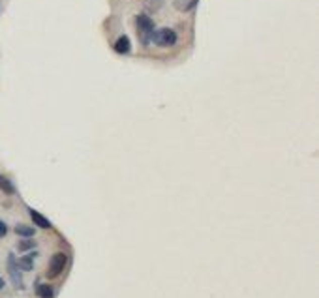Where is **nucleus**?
<instances>
[{
	"mask_svg": "<svg viewBox=\"0 0 319 298\" xmlns=\"http://www.w3.org/2000/svg\"><path fill=\"white\" fill-rule=\"evenodd\" d=\"M135 30L139 34V40L143 45H148L150 43V38H152V32L156 30L154 28V21L152 17H148L146 14H139L135 17Z\"/></svg>",
	"mask_w": 319,
	"mask_h": 298,
	"instance_id": "nucleus-1",
	"label": "nucleus"
},
{
	"mask_svg": "<svg viewBox=\"0 0 319 298\" xmlns=\"http://www.w3.org/2000/svg\"><path fill=\"white\" fill-rule=\"evenodd\" d=\"M150 41L158 47H173L179 41V36H177V32H175L173 28H160V30H154L152 32Z\"/></svg>",
	"mask_w": 319,
	"mask_h": 298,
	"instance_id": "nucleus-2",
	"label": "nucleus"
},
{
	"mask_svg": "<svg viewBox=\"0 0 319 298\" xmlns=\"http://www.w3.org/2000/svg\"><path fill=\"white\" fill-rule=\"evenodd\" d=\"M68 265V255L66 253H55L53 259H51V263H49V272H47V276L49 278H59L60 274L64 272V268H66Z\"/></svg>",
	"mask_w": 319,
	"mask_h": 298,
	"instance_id": "nucleus-3",
	"label": "nucleus"
},
{
	"mask_svg": "<svg viewBox=\"0 0 319 298\" xmlns=\"http://www.w3.org/2000/svg\"><path fill=\"white\" fill-rule=\"evenodd\" d=\"M8 272H10V278H12V283H14L15 289H23V276H21V268L17 266V259H15L14 253L8 255Z\"/></svg>",
	"mask_w": 319,
	"mask_h": 298,
	"instance_id": "nucleus-4",
	"label": "nucleus"
},
{
	"mask_svg": "<svg viewBox=\"0 0 319 298\" xmlns=\"http://www.w3.org/2000/svg\"><path fill=\"white\" fill-rule=\"evenodd\" d=\"M115 53H119V54H130L132 53V41H130V38L128 36H120L119 40L115 41Z\"/></svg>",
	"mask_w": 319,
	"mask_h": 298,
	"instance_id": "nucleus-5",
	"label": "nucleus"
},
{
	"mask_svg": "<svg viewBox=\"0 0 319 298\" xmlns=\"http://www.w3.org/2000/svg\"><path fill=\"white\" fill-rule=\"evenodd\" d=\"M28 214H30V218H32V221H34V225H38L40 229H51V221L43 216V214H40L38 210H34V208H30L28 210Z\"/></svg>",
	"mask_w": 319,
	"mask_h": 298,
	"instance_id": "nucleus-6",
	"label": "nucleus"
},
{
	"mask_svg": "<svg viewBox=\"0 0 319 298\" xmlns=\"http://www.w3.org/2000/svg\"><path fill=\"white\" fill-rule=\"evenodd\" d=\"M38 253L34 252V253H27L25 257H21L19 261H17V266L21 268V272H28V270H32L34 268V257H36Z\"/></svg>",
	"mask_w": 319,
	"mask_h": 298,
	"instance_id": "nucleus-7",
	"label": "nucleus"
},
{
	"mask_svg": "<svg viewBox=\"0 0 319 298\" xmlns=\"http://www.w3.org/2000/svg\"><path fill=\"white\" fill-rule=\"evenodd\" d=\"M199 4V0H173V6L179 10V12H192L193 8Z\"/></svg>",
	"mask_w": 319,
	"mask_h": 298,
	"instance_id": "nucleus-8",
	"label": "nucleus"
},
{
	"mask_svg": "<svg viewBox=\"0 0 319 298\" xmlns=\"http://www.w3.org/2000/svg\"><path fill=\"white\" fill-rule=\"evenodd\" d=\"M36 294L40 298H55V289L51 285H45V283H40L36 287Z\"/></svg>",
	"mask_w": 319,
	"mask_h": 298,
	"instance_id": "nucleus-9",
	"label": "nucleus"
},
{
	"mask_svg": "<svg viewBox=\"0 0 319 298\" xmlns=\"http://www.w3.org/2000/svg\"><path fill=\"white\" fill-rule=\"evenodd\" d=\"M0 190H2L4 193H8V195H14L15 186L12 184V180H8L6 176H2V174H0Z\"/></svg>",
	"mask_w": 319,
	"mask_h": 298,
	"instance_id": "nucleus-10",
	"label": "nucleus"
},
{
	"mask_svg": "<svg viewBox=\"0 0 319 298\" xmlns=\"http://www.w3.org/2000/svg\"><path fill=\"white\" fill-rule=\"evenodd\" d=\"M15 232L19 234V236H25V239H32L34 236V229L32 227H28V225H17L15 227Z\"/></svg>",
	"mask_w": 319,
	"mask_h": 298,
	"instance_id": "nucleus-11",
	"label": "nucleus"
},
{
	"mask_svg": "<svg viewBox=\"0 0 319 298\" xmlns=\"http://www.w3.org/2000/svg\"><path fill=\"white\" fill-rule=\"evenodd\" d=\"M162 4H164V0H145V8L148 10V12H158L160 8H162Z\"/></svg>",
	"mask_w": 319,
	"mask_h": 298,
	"instance_id": "nucleus-12",
	"label": "nucleus"
},
{
	"mask_svg": "<svg viewBox=\"0 0 319 298\" xmlns=\"http://www.w3.org/2000/svg\"><path fill=\"white\" fill-rule=\"evenodd\" d=\"M17 248H19L21 252H28V250H34V248H36V242H34V240H21Z\"/></svg>",
	"mask_w": 319,
	"mask_h": 298,
	"instance_id": "nucleus-13",
	"label": "nucleus"
},
{
	"mask_svg": "<svg viewBox=\"0 0 319 298\" xmlns=\"http://www.w3.org/2000/svg\"><path fill=\"white\" fill-rule=\"evenodd\" d=\"M6 234H8V225L0 219V239H4Z\"/></svg>",
	"mask_w": 319,
	"mask_h": 298,
	"instance_id": "nucleus-14",
	"label": "nucleus"
},
{
	"mask_svg": "<svg viewBox=\"0 0 319 298\" xmlns=\"http://www.w3.org/2000/svg\"><path fill=\"white\" fill-rule=\"evenodd\" d=\"M2 289H4V279L0 278V291H2Z\"/></svg>",
	"mask_w": 319,
	"mask_h": 298,
	"instance_id": "nucleus-15",
	"label": "nucleus"
}]
</instances>
